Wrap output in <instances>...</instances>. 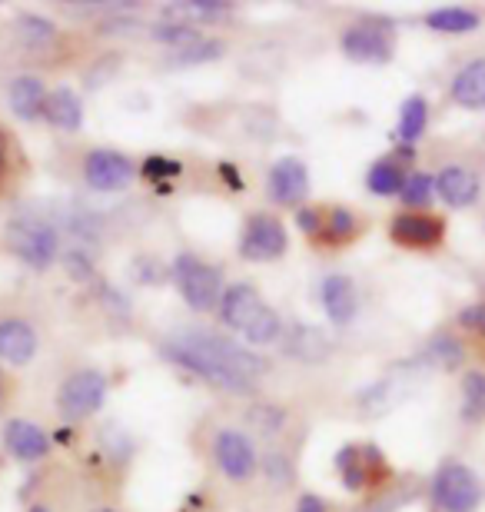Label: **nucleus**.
<instances>
[{"instance_id":"1","label":"nucleus","mask_w":485,"mask_h":512,"mask_svg":"<svg viewBox=\"0 0 485 512\" xmlns=\"http://www.w3.org/2000/svg\"><path fill=\"white\" fill-rule=\"evenodd\" d=\"M160 353L170 363L183 366L213 386H223L230 393H253L256 376L266 373V363L256 353H246L240 343L216 336L210 330H180L163 340Z\"/></svg>"},{"instance_id":"2","label":"nucleus","mask_w":485,"mask_h":512,"mask_svg":"<svg viewBox=\"0 0 485 512\" xmlns=\"http://www.w3.org/2000/svg\"><path fill=\"white\" fill-rule=\"evenodd\" d=\"M220 320L253 346H270L283 336V320L250 283L226 286L220 296Z\"/></svg>"},{"instance_id":"3","label":"nucleus","mask_w":485,"mask_h":512,"mask_svg":"<svg viewBox=\"0 0 485 512\" xmlns=\"http://www.w3.org/2000/svg\"><path fill=\"white\" fill-rule=\"evenodd\" d=\"M173 280L180 286V296L187 300L190 310L196 313H210L220 306L223 296V276L216 266L203 263L200 256L193 253H180L177 263H173Z\"/></svg>"},{"instance_id":"4","label":"nucleus","mask_w":485,"mask_h":512,"mask_svg":"<svg viewBox=\"0 0 485 512\" xmlns=\"http://www.w3.org/2000/svg\"><path fill=\"white\" fill-rule=\"evenodd\" d=\"M432 503L442 512H476L482 503V479L472 473L466 463H449L439 466V473L432 476Z\"/></svg>"},{"instance_id":"5","label":"nucleus","mask_w":485,"mask_h":512,"mask_svg":"<svg viewBox=\"0 0 485 512\" xmlns=\"http://www.w3.org/2000/svg\"><path fill=\"white\" fill-rule=\"evenodd\" d=\"M4 240L14 256H20L34 270H47L60 253V233L47 220H27L20 217L4 230Z\"/></svg>"},{"instance_id":"6","label":"nucleus","mask_w":485,"mask_h":512,"mask_svg":"<svg viewBox=\"0 0 485 512\" xmlns=\"http://www.w3.org/2000/svg\"><path fill=\"white\" fill-rule=\"evenodd\" d=\"M107 376L97 370H77L70 373L57 389V409L67 419H87L107 403Z\"/></svg>"},{"instance_id":"7","label":"nucleus","mask_w":485,"mask_h":512,"mask_svg":"<svg viewBox=\"0 0 485 512\" xmlns=\"http://www.w3.org/2000/svg\"><path fill=\"white\" fill-rule=\"evenodd\" d=\"M290 247V237H286V227L280 217L273 213H253L243 227V237H240V256L243 260H253V263H270V260H280Z\"/></svg>"},{"instance_id":"8","label":"nucleus","mask_w":485,"mask_h":512,"mask_svg":"<svg viewBox=\"0 0 485 512\" xmlns=\"http://www.w3.org/2000/svg\"><path fill=\"white\" fill-rule=\"evenodd\" d=\"M389 237L406 250H436L446 240V220L436 213H399L389 223Z\"/></svg>"},{"instance_id":"9","label":"nucleus","mask_w":485,"mask_h":512,"mask_svg":"<svg viewBox=\"0 0 485 512\" xmlns=\"http://www.w3.org/2000/svg\"><path fill=\"white\" fill-rule=\"evenodd\" d=\"M213 449H216V463H220V469L233 479V483L250 479L256 473V466H260V456H256V449H253V439L246 436L243 429H220Z\"/></svg>"},{"instance_id":"10","label":"nucleus","mask_w":485,"mask_h":512,"mask_svg":"<svg viewBox=\"0 0 485 512\" xmlns=\"http://www.w3.org/2000/svg\"><path fill=\"white\" fill-rule=\"evenodd\" d=\"M84 177L94 190L113 193L130 187V180L137 177V167H133L130 157H123L117 150H94L84 160Z\"/></svg>"},{"instance_id":"11","label":"nucleus","mask_w":485,"mask_h":512,"mask_svg":"<svg viewBox=\"0 0 485 512\" xmlns=\"http://www.w3.org/2000/svg\"><path fill=\"white\" fill-rule=\"evenodd\" d=\"M266 190L270 197L280 203V207H299L309 197V170L303 160L296 157H283L270 167V177H266Z\"/></svg>"},{"instance_id":"12","label":"nucleus","mask_w":485,"mask_h":512,"mask_svg":"<svg viewBox=\"0 0 485 512\" xmlns=\"http://www.w3.org/2000/svg\"><path fill=\"white\" fill-rule=\"evenodd\" d=\"M339 47L353 64H389L392 50H396L392 34H386L383 27H349L339 37Z\"/></svg>"},{"instance_id":"13","label":"nucleus","mask_w":485,"mask_h":512,"mask_svg":"<svg viewBox=\"0 0 485 512\" xmlns=\"http://www.w3.org/2000/svg\"><path fill=\"white\" fill-rule=\"evenodd\" d=\"M4 446L20 463H37V459H44L50 453L47 433L37 423H30V419H10L4 426Z\"/></svg>"},{"instance_id":"14","label":"nucleus","mask_w":485,"mask_h":512,"mask_svg":"<svg viewBox=\"0 0 485 512\" xmlns=\"http://www.w3.org/2000/svg\"><path fill=\"white\" fill-rule=\"evenodd\" d=\"M436 197L452 210H466L479 200V177L469 167L449 163L436 177Z\"/></svg>"},{"instance_id":"15","label":"nucleus","mask_w":485,"mask_h":512,"mask_svg":"<svg viewBox=\"0 0 485 512\" xmlns=\"http://www.w3.org/2000/svg\"><path fill=\"white\" fill-rule=\"evenodd\" d=\"M37 356V330L27 320H0V360L10 366H27Z\"/></svg>"},{"instance_id":"16","label":"nucleus","mask_w":485,"mask_h":512,"mask_svg":"<svg viewBox=\"0 0 485 512\" xmlns=\"http://www.w3.org/2000/svg\"><path fill=\"white\" fill-rule=\"evenodd\" d=\"M319 300H323V310L336 326H346L349 320H353L356 306H359L356 286L346 273H329L323 280V286H319Z\"/></svg>"},{"instance_id":"17","label":"nucleus","mask_w":485,"mask_h":512,"mask_svg":"<svg viewBox=\"0 0 485 512\" xmlns=\"http://www.w3.org/2000/svg\"><path fill=\"white\" fill-rule=\"evenodd\" d=\"M283 346L293 360H303V363H323L329 360V353H333L329 336L319 330V326H309V323H293L290 330H286Z\"/></svg>"},{"instance_id":"18","label":"nucleus","mask_w":485,"mask_h":512,"mask_svg":"<svg viewBox=\"0 0 485 512\" xmlns=\"http://www.w3.org/2000/svg\"><path fill=\"white\" fill-rule=\"evenodd\" d=\"M452 100L466 110H485V57L479 60H469L466 67L452 77V87H449Z\"/></svg>"},{"instance_id":"19","label":"nucleus","mask_w":485,"mask_h":512,"mask_svg":"<svg viewBox=\"0 0 485 512\" xmlns=\"http://www.w3.org/2000/svg\"><path fill=\"white\" fill-rule=\"evenodd\" d=\"M44 117L54 124L57 130H80L84 127V100L77 97L74 87H57L47 94V107H44Z\"/></svg>"},{"instance_id":"20","label":"nucleus","mask_w":485,"mask_h":512,"mask_svg":"<svg viewBox=\"0 0 485 512\" xmlns=\"http://www.w3.org/2000/svg\"><path fill=\"white\" fill-rule=\"evenodd\" d=\"M7 100H10V110H14L20 120H40L44 117V107H47V90L37 77L24 74L10 84Z\"/></svg>"},{"instance_id":"21","label":"nucleus","mask_w":485,"mask_h":512,"mask_svg":"<svg viewBox=\"0 0 485 512\" xmlns=\"http://www.w3.org/2000/svg\"><path fill=\"white\" fill-rule=\"evenodd\" d=\"M426 24L429 30H436V34H472L482 17L476 14V10H466V7H439V10H429L426 14Z\"/></svg>"},{"instance_id":"22","label":"nucleus","mask_w":485,"mask_h":512,"mask_svg":"<svg viewBox=\"0 0 485 512\" xmlns=\"http://www.w3.org/2000/svg\"><path fill=\"white\" fill-rule=\"evenodd\" d=\"M426 127H429V104H426V97L412 94L406 104L399 107V140L406 143V147H412V143L426 133Z\"/></svg>"},{"instance_id":"23","label":"nucleus","mask_w":485,"mask_h":512,"mask_svg":"<svg viewBox=\"0 0 485 512\" xmlns=\"http://www.w3.org/2000/svg\"><path fill=\"white\" fill-rule=\"evenodd\" d=\"M336 469L339 476H343V486L349 489V493H359V489L369 486V479H373V473L366 469L363 463V449L359 446H343L336 453Z\"/></svg>"},{"instance_id":"24","label":"nucleus","mask_w":485,"mask_h":512,"mask_svg":"<svg viewBox=\"0 0 485 512\" xmlns=\"http://www.w3.org/2000/svg\"><path fill=\"white\" fill-rule=\"evenodd\" d=\"M402 183H406V173H402L396 160H379L366 173V187L369 193H376V197H399Z\"/></svg>"},{"instance_id":"25","label":"nucleus","mask_w":485,"mask_h":512,"mask_svg":"<svg viewBox=\"0 0 485 512\" xmlns=\"http://www.w3.org/2000/svg\"><path fill=\"white\" fill-rule=\"evenodd\" d=\"M17 40L30 50H47L57 40V27L40 14H20L17 17Z\"/></svg>"},{"instance_id":"26","label":"nucleus","mask_w":485,"mask_h":512,"mask_svg":"<svg viewBox=\"0 0 485 512\" xmlns=\"http://www.w3.org/2000/svg\"><path fill=\"white\" fill-rule=\"evenodd\" d=\"M356 230H359L356 213L346 207H336L326 213V223H323V233H319V237H323V243H329V247H343V243L356 237Z\"/></svg>"},{"instance_id":"27","label":"nucleus","mask_w":485,"mask_h":512,"mask_svg":"<svg viewBox=\"0 0 485 512\" xmlns=\"http://www.w3.org/2000/svg\"><path fill=\"white\" fill-rule=\"evenodd\" d=\"M223 57V44L213 37H196L193 44L173 50L170 54V64L173 67H190V64H210V60Z\"/></svg>"},{"instance_id":"28","label":"nucleus","mask_w":485,"mask_h":512,"mask_svg":"<svg viewBox=\"0 0 485 512\" xmlns=\"http://www.w3.org/2000/svg\"><path fill=\"white\" fill-rule=\"evenodd\" d=\"M402 203L412 210H422L429 207L432 200H436V177H429V173H409L406 183H402Z\"/></svg>"},{"instance_id":"29","label":"nucleus","mask_w":485,"mask_h":512,"mask_svg":"<svg viewBox=\"0 0 485 512\" xmlns=\"http://www.w3.org/2000/svg\"><path fill=\"white\" fill-rule=\"evenodd\" d=\"M426 360L439 363L442 370H456L462 363V343L452 340L449 333H439L436 340H429V346H426Z\"/></svg>"},{"instance_id":"30","label":"nucleus","mask_w":485,"mask_h":512,"mask_svg":"<svg viewBox=\"0 0 485 512\" xmlns=\"http://www.w3.org/2000/svg\"><path fill=\"white\" fill-rule=\"evenodd\" d=\"M150 37L157 40V44H170L173 50H180V47L193 44V40L203 37V34H196L190 24H180V20H167V24L150 27Z\"/></svg>"},{"instance_id":"31","label":"nucleus","mask_w":485,"mask_h":512,"mask_svg":"<svg viewBox=\"0 0 485 512\" xmlns=\"http://www.w3.org/2000/svg\"><path fill=\"white\" fill-rule=\"evenodd\" d=\"M230 10V4L223 0H183V4H170V17H203V20H213Z\"/></svg>"},{"instance_id":"32","label":"nucleus","mask_w":485,"mask_h":512,"mask_svg":"<svg viewBox=\"0 0 485 512\" xmlns=\"http://www.w3.org/2000/svg\"><path fill=\"white\" fill-rule=\"evenodd\" d=\"M462 396H466V416H485V373H469L462 380Z\"/></svg>"},{"instance_id":"33","label":"nucleus","mask_w":485,"mask_h":512,"mask_svg":"<svg viewBox=\"0 0 485 512\" xmlns=\"http://www.w3.org/2000/svg\"><path fill=\"white\" fill-rule=\"evenodd\" d=\"M183 170L180 160H170V157H147L143 160V177L150 180H167V177H177Z\"/></svg>"},{"instance_id":"34","label":"nucleus","mask_w":485,"mask_h":512,"mask_svg":"<svg viewBox=\"0 0 485 512\" xmlns=\"http://www.w3.org/2000/svg\"><path fill=\"white\" fill-rule=\"evenodd\" d=\"M250 419H253V423H256V429H260L263 436H273L276 429L283 426V419H286V416H283V413H280V409H276V406H253Z\"/></svg>"},{"instance_id":"35","label":"nucleus","mask_w":485,"mask_h":512,"mask_svg":"<svg viewBox=\"0 0 485 512\" xmlns=\"http://www.w3.org/2000/svg\"><path fill=\"white\" fill-rule=\"evenodd\" d=\"M323 223H326L323 210H316V207H299L296 210V227L303 230L306 237H319V233H323Z\"/></svg>"},{"instance_id":"36","label":"nucleus","mask_w":485,"mask_h":512,"mask_svg":"<svg viewBox=\"0 0 485 512\" xmlns=\"http://www.w3.org/2000/svg\"><path fill=\"white\" fill-rule=\"evenodd\" d=\"M459 326H466V330L485 336V303H472V306H466V310L459 313Z\"/></svg>"},{"instance_id":"37","label":"nucleus","mask_w":485,"mask_h":512,"mask_svg":"<svg viewBox=\"0 0 485 512\" xmlns=\"http://www.w3.org/2000/svg\"><path fill=\"white\" fill-rule=\"evenodd\" d=\"M266 476H273L276 483H286L290 479V459H286L283 453H270L266 456Z\"/></svg>"},{"instance_id":"38","label":"nucleus","mask_w":485,"mask_h":512,"mask_svg":"<svg viewBox=\"0 0 485 512\" xmlns=\"http://www.w3.org/2000/svg\"><path fill=\"white\" fill-rule=\"evenodd\" d=\"M67 270L74 280H87L94 273V266H90V260H84V253H67Z\"/></svg>"},{"instance_id":"39","label":"nucleus","mask_w":485,"mask_h":512,"mask_svg":"<svg viewBox=\"0 0 485 512\" xmlns=\"http://www.w3.org/2000/svg\"><path fill=\"white\" fill-rule=\"evenodd\" d=\"M409 496H386V499H379V503H369L366 509H359V512H392L399 503H406Z\"/></svg>"},{"instance_id":"40","label":"nucleus","mask_w":485,"mask_h":512,"mask_svg":"<svg viewBox=\"0 0 485 512\" xmlns=\"http://www.w3.org/2000/svg\"><path fill=\"white\" fill-rule=\"evenodd\" d=\"M296 512H326V503H323V499H319V496L306 493V496L296 503Z\"/></svg>"},{"instance_id":"41","label":"nucleus","mask_w":485,"mask_h":512,"mask_svg":"<svg viewBox=\"0 0 485 512\" xmlns=\"http://www.w3.org/2000/svg\"><path fill=\"white\" fill-rule=\"evenodd\" d=\"M220 173H223V180L230 183L233 190H243V177H240V173H236L233 163H220Z\"/></svg>"},{"instance_id":"42","label":"nucleus","mask_w":485,"mask_h":512,"mask_svg":"<svg viewBox=\"0 0 485 512\" xmlns=\"http://www.w3.org/2000/svg\"><path fill=\"white\" fill-rule=\"evenodd\" d=\"M7 173V133L0 130V180H4Z\"/></svg>"},{"instance_id":"43","label":"nucleus","mask_w":485,"mask_h":512,"mask_svg":"<svg viewBox=\"0 0 485 512\" xmlns=\"http://www.w3.org/2000/svg\"><path fill=\"white\" fill-rule=\"evenodd\" d=\"M4 393H7V386H4V373H0V399H4Z\"/></svg>"},{"instance_id":"44","label":"nucleus","mask_w":485,"mask_h":512,"mask_svg":"<svg viewBox=\"0 0 485 512\" xmlns=\"http://www.w3.org/2000/svg\"><path fill=\"white\" fill-rule=\"evenodd\" d=\"M27 512H50V509H44V506H30Z\"/></svg>"},{"instance_id":"45","label":"nucleus","mask_w":485,"mask_h":512,"mask_svg":"<svg viewBox=\"0 0 485 512\" xmlns=\"http://www.w3.org/2000/svg\"><path fill=\"white\" fill-rule=\"evenodd\" d=\"M94 512H117V509H94Z\"/></svg>"}]
</instances>
